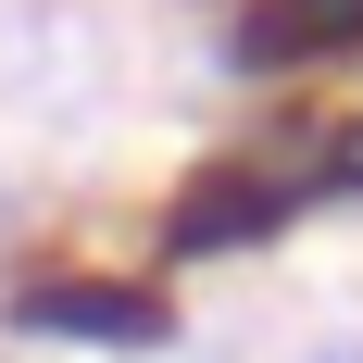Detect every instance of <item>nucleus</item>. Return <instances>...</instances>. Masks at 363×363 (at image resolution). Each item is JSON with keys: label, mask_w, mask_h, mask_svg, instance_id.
I'll use <instances>...</instances> for the list:
<instances>
[{"label": "nucleus", "mask_w": 363, "mask_h": 363, "mask_svg": "<svg viewBox=\"0 0 363 363\" xmlns=\"http://www.w3.org/2000/svg\"><path fill=\"white\" fill-rule=\"evenodd\" d=\"M326 50H363V0H251L225 26L238 75H289V63H326Z\"/></svg>", "instance_id": "20e7f679"}, {"label": "nucleus", "mask_w": 363, "mask_h": 363, "mask_svg": "<svg viewBox=\"0 0 363 363\" xmlns=\"http://www.w3.org/2000/svg\"><path fill=\"white\" fill-rule=\"evenodd\" d=\"M13 326H26V338H88V351H150V338H163V313H150V289L26 276V289H13Z\"/></svg>", "instance_id": "7ed1b4c3"}, {"label": "nucleus", "mask_w": 363, "mask_h": 363, "mask_svg": "<svg viewBox=\"0 0 363 363\" xmlns=\"http://www.w3.org/2000/svg\"><path fill=\"white\" fill-rule=\"evenodd\" d=\"M301 363H363V301H338L326 326H313V351H301Z\"/></svg>", "instance_id": "39448f33"}, {"label": "nucleus", "mask_w": 363, "mask_h": 363, "mask_svg": "<svg viewBox=\"0 0 363 363\" xmlns=\"http://www.w3.org/2000/svg\"><path fill=\"white\" fill-rule=\"evenodd\" d=\"M0 101L38 113V125L88 113L101 101V26H88L75 0H13V13H0Z\"/></svg>", "instance_id": "f257e3e1"}, {"label": "nucleus", "mask_w": 363, "mask_h": 363, "mask_svg": "<svg viewBox=\"0 0 363 363\" xmlns=\"http://www.w3.org/2000/svg\"><path fill=\"white\" fill-rule=\"evenodd\" d=\"M301 201H313V163H301V176H276V163H225V176H201L176 213H163V251H176V263L251 251V238H276V225L301 213Z\"/></svg>", "instance_id": "f03ea898"}]
</instances>
